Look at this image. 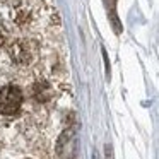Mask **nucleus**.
Here are the masks:
<instances>
[{
    "instance_id": "obj_1",
    "label": "nucleus",
    "mask_w": 159,
    "mask_h": 159,
    "mask_svg": "<svg viewBox=\"0 0 159 159\" xmlns=\"http://www.w3.org/2000/svg\"><path fill=\"white\" fill-rule=\"evenodd\" d=\"M22 104V93L17 86H4L0 89V115L11 116L19 111Z\"/></svg>"
},
{
    "instance_id": "obj_2",
    "label": "nucleus",
    "mask_w": 159,
    "mask_h": 159,
    "mask_svg": "<svg viewBox=\"0 0 159 159\" xmlns=\"http://www.w3.org/2000/svg\"><path fill=\"white\" fill-rule=\"evenodd\" d=\"M9 53H11V58L14 60L19 65H26L33 60L36 53V45L31 39H17L16 43H12L11 48H9Z\"/></svg>"
},
{
    "instance_id": "obj_3",
    "label": "nucleus",
    "mask_w": 159,
    "mask_h": 159,
    "mask_svg": "<svg viewBox=\"0 0 159 159\" xmlns=\"http://www.w3.org/2000/svg\"><path fill=\"white\" fill-rule=\"evenodd\" d=\"M34 96L38 101L50 99V96H52V87H50V84L45 82V80H43V82H38L34 87Z\"/></svg>"
},
{
    "instance_id": "obj_4",
    "label": "nucleus",
    "mask_w": 159,
    "mask_h": 159,
    "mask_svg": "<svg viewBox=\"0 0 159 159\" xmlns=\"http://www.w3.org/2000/svg\"><path fill=\"white\" fill-rule=\"evenodd\" d=\"M2 43H4V34L0 33V45H2Z\"/></svg>"
}]
</instances>
